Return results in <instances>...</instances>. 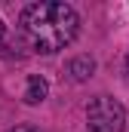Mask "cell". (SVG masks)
Masks as SVG:
<instances>
[{"mask_svg":"<svg viewBox=\"0 0 129 132\" xmlns=\"http://www.w3.org/2000/svg\"><path fill=\"white\" fill-rule=\"evenodd\" d=\"M77 31H80V15L71 3H62V0L28 3L19 15L22 43L34 52H40V55L62 52L64 46L74 43Z\"/></svg>","mask_w":129,"mask_h":132,"instance_id":"obj_1","label":"cell"},{"mask_svg":"<svg viewBox=\"0 0 129 132\" xmlns=\"http://www.w3.org/2000/svg\"><path fill=\"white\" fill-rule=\"evenodd\" d=\"M86 129L89 132H123L126 129V111L111 95H95L86 104Z\"/></svg>","mask_w":129,"mask_h":132,"instance_id":"obj_2","label":"cell"},{"mask_svg":"<svg viewBox=\"0 0 129 132\" xmlns=\"http://www.w3.org/2000/svg\"><path fill=\"white\" fill-rule=\"evenodd\" d=\"M92 71H95V59H89V55H77V59L68 62V74L77 83H83L86 77H92Z\"/></svg>","mask_w":129,"mask_h":132,"instance_id":"obj_3","label":"cell"},{"mask_svg":"<svg viewBox=\"0 0 129 132\" xmlns=\"http://www.w3.org/2000/svg\"><path fill=\"white\" fill-rule=\"evenodd\" d=\"M46 92H49V83L40 74H31L28 77V86H25V101L28 104H40V101L46 98Z\"/></svg>","mask_w":129,"mask_h":132,"instance_id":"obj_4","label":"cell"},{"mask_svg":"<svg viewBox=\"0 0 129 132\" xmlns=\"http://www.w3.org/2000/svg\"><path fill=\"white\" fill-rule=\"evenodd\" d=\"M0 46H6V25H3V19H0Z\"/></svg>","mask_w":129,"mask_h":132,"instance_id":"obj_5","label":"cell"},{"mask_svg":"<svg viewBox=\"0 0 129 132\" xmlns=\"http://www.w3.org/2000/svg\"><path fill=\"white\" fill-rule=\"evenodd\" d=\"M9 132H37L34 126H15V129H9Z\"/></svg>","mask_w":129,"mask_h":132,"instance_id":"obj_6","label":"cell"},{"mask_svg":"<svg viewBox=\"0 0 129 132\" xmlns=\"http://www.w3.org/2000/svg\"><path fill=\"white\" fill-rule=\"evenodd\" d=\"M126 80H129V55H126Z\"/></svg>","mask_w":129,"mask_h":132,"instance_id":"obj_7","label":"cell"}]
</instances>
